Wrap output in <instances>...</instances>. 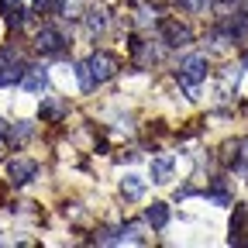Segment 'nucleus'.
I'll return each instance as SVG.
<instances>
[{"label":"nucleus","instance_id":"obj_5","mask_svg":"<svg viewBox=\"0 0 248 248\" xmlns=\"http://www.w3.org/2000/svg\"><path fill=\"white\" fill-rule=\"evenodd\" d=\"M35 172H38V166L31 159H11L7 162V176H11L14 186H28L31 179H35Z\"/></svg>","mask_w":248,"mask_h":248},{"label":"nucleus","instance_id":"obj_8","mask_svg":"<svg viewBox=\"0 0 248 248\" xmlns=\"http://www.w3.org/2000/svg\"><path fill=\"white\" fill-rule=\"evenodd\" d=\"M21 86H24L28 93H42V90L48 86V73H45V69H24Z\"/></svg>","mask_w":248,"mask_h":248},{"label":"nucleus","instance_id":"obj_16","mask_svg":"<svg viewBox=\"0 0 248 248\" xmlns=\"http://www.w3.org/2000/svg\"><path fill=\"white\" fill-rule=\"evenodd\" d=\"M0 7H4V14H7L11 24H21V17L28 14V11H21V0H0Z\"/></svg>","mask_w":248,"mask_h":248},{"label":"nucleus","instance_id":"obj_21","mask_svg":"<svg viewBox=\"0 0 248 248\" xmlns=\"http://www.w3.org/2000/svg\"><path fill=\"white\" fill-rule=\"evenodd\" d=\"M241 159H245V172H248V138L241 141Z\"/></svg>","mask_w":248,"mask_h":248},{"label":"nucleus","instance_id":"obj_1","mask_svg":"<svg viewBox=\"0 0 248 248\" xmlns=\"http://www.w3.org/2000/svg\"><path fill=\"white\" fill-rule=\"evenodd\" d=\"M203 79H207V55H186L179 66V83L190 93V100H197V90Z\"/></svg>","mask_w":248,"mask_h":248},{"label":"nucleus","instance_id":"obj_18","mask_svg":"<svg viewBox=\"0 0 248 248\" xmlns=\"http://www.w3.org/2000/svg\"><path fill=\"white\" fill-rule=\"evenodd\" d=\"M97 245H121V231H110V228L100 231L97 234Z\"/></svg>","mask_w":248,"mask_h":248},{"label":"nucleus","instance_id":"obj_10","mask_svg":"<svg viewBox=\"0 0 248 248\" xmlns=\"http://www.w3.org/2000/svg\"><path fill=\"white\" fill-rule=\"evenodd\" d=\"M245 231H248V207H234V217H231V245L245 241Z\"/></svg>","mask_w":248,"mask_h":248},{"label":"nucleus","instance_id":"obj_12","mask_svg":"<svg viewBox=\"0 0 248 248\" xmlns=\"http://www.w3.org/2000/svg\"><path fill=\"white\" fill-rule=\"evenodd\" d=\"M59 11L62 17H86V0H59Z\"/></svg>","mask_w":248,"mask_h":248},{"label":"nucleus","instance_id":"obj_22","mask_svg":"<svg viewBox=\"0 0 248 248\" xmlns=\"http://www.w3.org/2000/svg\"><path fill=\"white\" fill-rule=\"evenodd\" d=\"M4 152H7V145H4V138H0V159H4Z\"/></svg>","mask_w":248,"mask_h":248},{"label":"nucleus","instance_id":"obj_11","mask_svg":"<svg viewBox=\"0 0 248 248\" xmlns=\"http://www.w3.org/2000/svg\"><path fill=\"white\" fill-rule=\"evenodd\" d=\"M145 224L166 228V224H169V207H166V203H152V207L145 210Z\"/></svg>","mask_w":248,"mask_h":248},{"label":"nucleus","instance_id":"obj_3","mask_svg":"<svg viewBox=\"0 0 248 248\" xmlns=\"http://www.w3.org/2000/svg\"><path fill=\"white\" fill-rule=\"evenodd\" d=\"M35 48H38L42 55H62V52H66V38H62L55 28H38Z\"/></svg>","mask_w":248,"mask_h":248},{"label":"nucleus","instance_id":"obj_15","mask_svg":"<svg viewBox=\"0 0 248 248\" xmlns=\"http://www.w3.org/2000/svg\"><path fill=\"white\" fill-rule=\"evenodd\" d=\"M86 28H90V31H104V28H107V11L90 7V11H86Z\"/></svg>","mask_w":248,"mask_h":248},{"label":"nucleus","instance_id":"obj_20","mask_svg":"<svg viewBox=\"0 0 248 248\" xmlns=\"http://www.w3.org/2000/svg\"><path fill=\"white\" fill-rule=\"evenodd\" d=\"M179 7H186L190 14H197V11H203V0H179Z\"/></svg>","mask_w":248,"mask_h":248},{"label":"nucleus","instance_id":"obj_19","mask_svg":"<svg viewBox=\"0 0 248 248\" xmlns=\"http://www.w3.org/2000/svg\"><path fill=\"white\" fill-rule=\"evenodd\" d=\"M135 21H138V28H148V24L155 21V14H152L148 7H138V17H135Z\"/></svg>","mask_w":248,"mask_h":248},{"label":"nucleus","instance_id":"obj_4","mask_svg":"<svg viewBox=\"0 0 248 248\" xmlns=\"http://www.w3.org/2000/svg\"><path fill=\"white\" fill-rule=\"evenodd\" d=\"M66 110H69V104H66V97H42V107H38V114H42V121L45 124H59L62 117H66Z\"/></svg>","mask_w":248,"mask_h":248},{"label":"nucleus","instance_id":"obj_24","mask_svg":"<svg viewBox=\"0 0 248 248\" xmlns=\"http://www.w3.org/2000/svg\"><path fill=\"white\" fill-rule=\"evenodd\" d=\"M0 131H7V124H4V121H0Z\"/></svg>","mask_w":248,"mask_h":248},{"label":"nucleus","instance_id":"obj_6","mask_svg":"<svg viewBox=\"0 0 248 248\" xmlns=\"http://www.w3.org/2000/svg\"><path fill=\"white\" fill-rule=\"evenodd\" d=\"M162 38H166V45H172V48H183V45H190V28L186 24H179V21H162Z\"/></svg>","mask_w":248,"mask_h":248},{"label":"nucleus","instance_id":"obj_13","mask_svg":"<svg viewBox=\"0 0 248 248\" xmlns=\"http://www.w3.org/2000/svg\"><path fill=\"white\" fill-rule=\"evenodd\" d=\"M121 245H145V228L141 224H124L121 228Z\"/></svg>","mask_w":248,"mask_h":248},{"label":"nucleus","instance_id":"obj_7","mask_svg":"<svg viewBox=\"0 0 248 248\" xmlns=\"http://www.w3.org/2000/svg\"><path fill=\"white\" fill-rule=\"evenodd\" d=\"M141 193H145V179L138 172H128L121 179V197L124 200H141Z\"/></svg>","mask_w":248,"mask_h":248},{"label":"nucleus","instance_id":"obj_9","mask_svg":"<svg viewBox=\"0 0 248 248\" xmlns=\"http://www.w3.org/2000/svg\"><path fill=\"white\" fill-rule=\"evenodd\" d=\"M172 159L169 155H162V159H152V183H159V186H166L169 179H172Z\"/></svg>","mask_w":248,"mask_h":248},{"label":"nucleus","instance_id":"obj_2","mask_svg":"<svg viewBox=\"0 0 248 248\" xmlns=\"http://www.w3.org/2000/svg\"><path fill=\"white\" fill-rule=\"evenodd\" d=\"M86 62H90V73H93V79H97V83L114 79V76H117V69H121L117 55H110V52H93Z\"/></svg>","mask_w":248,"mask_h":248},{"label":"nucleus","instance_id":"obj_17","mask_svg":"<svg viewBox=\"0 0 248 248\" xmlns=\"http://www.w3.org/2000/svg\"><path fill=\"white\" fill-rule=\"evenodd\" d=\"M31 131H35V128H31V121H17L14 128H11V141H14V145H24V141L31 138Z\"/></svg>","mask_w":248,"mask_h":248},{"label":"nucleus","instance_id":"obj_23","mask_svg":"<svg viewBox=\"0 0 248 248\" xmlns=\"http://www.w3.org/2000/svg\"><path fill=\"white\" fill-rule=\"evenodd\" d=\"M241 66H245V69H248V55H245V59H241Z\"/></svg>","mask_w":248,"mask_h":248},{"label":"nucleus","instance_id":"obj_14","mask_svg":"<svg viewBox=\"0 0 248 248\" xmlns=\"http://www.w3.org/2000/svg\"><path fill=\"white\" fill-rule=\"evenodd\" d=\"M76 76H79V90H83V93H93V90H97V79H93V73H90V62H79V66H76Z\"/></svg>","mask_w":248,"mask_h":248}]
</instances>
